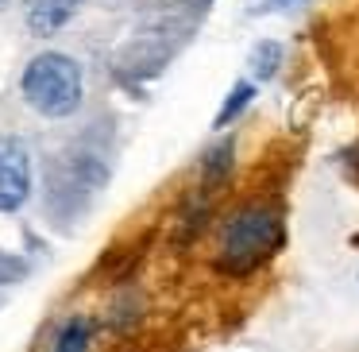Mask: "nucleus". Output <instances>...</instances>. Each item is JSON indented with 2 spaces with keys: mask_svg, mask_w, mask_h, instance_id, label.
I'll use <instances>...</instances> for the list:
<instances>
[{
  "mask_svg": "<svg viewBox=\"0 0 359 352\" xmlns=\"http://www.w3.org/2000/svg\"><path fill=\"white\" fill-rule=\"evenodd\" d=\"M286 248V217L266 202H243L220 221L217 267L232 279H248Z\"/></svg>",
  "mask_w": 359,
  "mask_h": 352,
  "instance_id": "1",
  "label": "nucleus"
},
{
  "mask_svg": "<svg viewBox=\"0 0 359 352\" xmlns=\"http://www.w3.org/2000/svg\"><path fill=\"white\" fill-rule=\"evenodd\" d=\"M24 101L32 105L39 117L47 120H66L81 109V97H86V78H81V66L74 63L62 51H43L27 63L24 78Z\"/></svg>",
  "mask_w": 359,
  "mask_h": 352,
  "instance_id": "2",
  "label": "nucleus"
},
{
  "mask_svg": "<svg viewBox=\"0 0 359 352\" xmlns=\"http://www.w3.org/2000/svg\"><path fill=\"white\" fill-rule=\"evenodd\" d=\"M32 194V155L24 140L0 136V213H16Z\"/></svg>",
  "mask_w": 359,
  "mask_h": 352,
  "instance_id": "3",
  "label": "nucleus"
},
{
  "mask_svg": "<svg viewBox=\"0 0 359 352\" xmlns=\"http://www.w3.org/2000/svg\"><path fill=\"white\" fill-rule=\"evenodd\" d=\"M78 8H81V0H24L27 27H32V35H39V39L62 32V27L78 16Z\"/></svg>",
  "mask_w": 359,
  "mask_h": 352,
  "instance_id": "4",
  "label": "nucleus"
},
{
  "mask_svg": "<svg viewBox=\"0 0 359 352\" xmlns=\"http://www.w3.org/2000/svg\"><path fill=\"white\" fill-rule=\"evenodd\" d=\"M255 97H259V86L251 78H240L232 89H228V97L220 101V109H217V117H212V132H224L228 124H236V120L243 117V112L255 105Z\"/></svg>",
  "mask_w": 359,
  "mask_h": 352,
  "instance_id": "5",
  "label": "nucleus"
},
{
  "mask_svg": "<svg viewBox=\"0 0 359 352\" xmlns=\"http://www.w3.org/2000/svg\"><path fill=\"white\" fill-rule=\"evenodd\" d=\"M232 159H236L232 140H220V143H212V148L205 151V159H201V194L205 197H209L212 190L224 186V178L232 174Z\"/></svg>",
  "mask_w": 359,
  "mask_h": 352,
  "instance_id": "6",
  "label": "nucleus"
},
{
  "mask_svg": "<svg viewBox=\"0 0 359 352\" xmlns=\"http://www.w3.org/2000/svg\"><path fill=\"white\" fill-rule=\"evenodd\" d=\"M282 58H286V51H282V43H278V39H259V43H255V51H251V58H248L251 82H255V86L271 82L274 74L282 70Z\"/></svg>",
  "mask_w": 359,
  "mask_h": 352,
  "instance_id": "7",
  "label": "nucleus"
},
{
  "mask_svg": "<svg viewBox=\"0 0 359 352\" xmlns=\"http://www.w3.org/2000/svg\"><path fill=\"white\" fill-rule=\"evenodd\" d=\"M89 341H93V325L89 318H70L55 337V348L50 352H89Z\"/></svg>",
  "mask_w": 359,
  "mask_h": 352,
  "instance_id": "8",
  "label": "nucleus"
},
{
  "mask_svg": "<svg viewBox=\"0 0 359 352\" xmlns=\"http://www.w3.org/2000/svg\"><path fill=\"white\" fill-rule=\"evenodd\" d=\"M302 4H309V0H259L255 12H297Z\"/></svg>",
  "mask_w": 359,
  "mask_h": 352,
  "instance_id": "9",
  "label": "nucleus"
}]
</instances>
